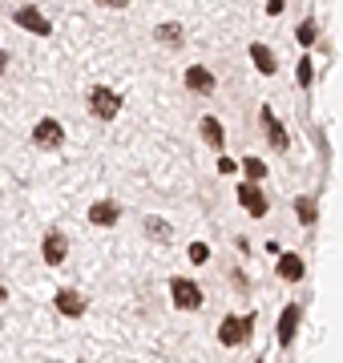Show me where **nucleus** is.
I'll return each mask as SVG.
<instances>
[{
    "label": "nucleus",
    "mask_w": 343,
    "mask_h": 363,
    "mask_svg": "<svg viewBox=\"0 0 343 363\" xmlns=\"http://www.w3.org/2000/svg\"><path fill=\"white\" fill-rule=\"evenodd\" d=\"M251 335H254V315H226L223 323H218V343L223 347H238Z\"/></svg>",
    "instance_id": "f257e3e1"
},
{
    "label": "nucleus",
    "mask_w": 343,
    "mask_h": 363,
    "mask_svg": "<svg viewBox=\"0 0 343 363\" xmlns=\"http://www.w3.org/2000/svg\"><path fill=\"white\" fill-rule=\"evenodd\" d=\"M89 109H93V117L113 121V117L121 113V97L109 89V85H93V89H89Z\"/></svg>",
    "instance_id": "f03ea898"
},
{
    "label": "nucleus",
    "mask_w": 343,
    "mask_h": 363,
    "mask_svg": "<svg viewBox=\"0 0 343 363\" xmlns=\"http://www.w3.org/2000/svg\"><path fill=\"white\" fill-rule=\"evenodd\" d=\"M170 298L178 311H198L202 307V291L194 279H170Z\"/></svg>",
    "instance_id": "7ed1b4c3"
},
{
    "label": "nucleus",
    "mask_w": 343,
    "mask_h": 363,
    "mask_svg": "<svg viewBox=\"0 0 343 363\" xmlns=\"http://www.w3.org/2000/svg\"><path fill=\"white\" fill-rule=\"evenodd\" d=\"M61 142H65V130H61L57 117H40L33 125V145L37 150H61Z\"/></svg>",
    "instance_id": "20e7f679"
},
{
    "label": "nucleus",
    "mask_w": 343,
    "mask_h": 363,
    "mask_svg": "<svg viewBox=\"0 0 343 363\" xmlns=\"http://www.w3.org/2000/svg\"><path fill=\"white\" fill-rule=\"evenodd\" d=\"M238 202L251 218H263L266 214V194L259 190V182H238Z\"/></svg>",
    "instance_id": "39448f33"
},
{
    "label": "nucleus",
    "mask_w": 343,
    "mask_h": 363,
    "mask_svg": "<svg viewBox=\"0 0 343 363\" xmlns=\"http://www.w3.org/2000/svg\"><path fill=\"white\" fill-rule=\"evenodd\" d=\"M299 315H303V307H299V303H287V307H283V315H279L275 335H279V343H283V347H291V343H295V331H299Z\"/></svg>",
    "instance_id": "423d86ee"
},
{
    "label": "nucleus",
    "mask_w": 343,
    "mask_h": 363,
    "mask_svg": "<svg viewBox=\"0 0 343 363\" xmlns=\"http://www.w3.org/2000/svg\"><path fill=\"white\" fill-rule=\"evenodd\" d=\"M40 255H45V262H49V267H61V262L69 259V242H65V234L49 230V234H45V242H40Z\"/></svg>",
    "instance_id": "0eeeda50"
},
{
    "label": "nucleus",
    "mask_w": 343,
    "mask_h": 363,
    "mask_svg": "<svg viewBox=\"0 0 343 363\" xmlns=\"http://www.w3.org/2000/svg\"><path fill=\"white\" fill-rule=\"evenodd\" d=\"M53 307H57L61 315H65V319H81V315L89 311V307H85V298H81L77 291H69V286H65V291H57Z\"/></svg>",
    "instance_id": "6e6552de"
},
{
    "label": "nucleus",
    "mask_w": 343,
    "mask_h": 363,
    "mask_svg": "<svg viewBox=\"0 0 343 363\" xmlns=\"http://www.w3.org/2000/svg\"><path fill=\"white\" fill-rule=\"evenodd\" d=\"M13 21H16L21 28H28V33H37V37H49V33H53V25H49V21L37 13V9H16Z\"/></svg>",
    "instance_id": "1a4fd4ad"
},
{
    "label": "nucleus",
    "mask_w": 343,
    "mask_h": 363,
    "mask_svg": "<svg viewBox=\"0 0 343 363\" xmlns=\"http://www.w3.org/2000/svg\"><path fill=\"white\" fill-rule=\"evenodd\" d=\"M259 117H263V130H266V142L275 145V150H287V130H283V125H279V117L271 113V109H259Z\"/></svg>",
    "instance_id": "9d476101"
},
{
    "label": "nucleus",
    "mask_w": 343,
    "mask_h": 363,
    "mask_svg": "<svg viewBox=\"0 0 343 363\" xmlns=\"http://www.w3.org/2000/svg\"><path fill=\"white\" fill-rule=\"evenodd\" d=\"M275 271H279V279H283V283H299L307 267H303V259H299V255H279Z\"/></svg>",
    "instance_id": "9b49d317"
},
{
    "label": "nucleus",
    "mask_w": 343,
    "mask_h": 363,
    "mask_svg": "<svg viewBox=\"0 0 343 363\" xmlns=\"http://www.w3.org/2000/svg\"><path fill=\"white\" fill-rule=\"evenodd\" d=\"M186 85H190L194 93H214V85H218V81H214V73H210V69L190 65V69H186Z\"/></svg>",
    "instance_id": "f8f14e48"
},
{
    "label": "nucleus",
    "mask_w": 343,
    "mask_h": 363,
    "mask_svg": "<svg viewBox=\"0 0 343 363\" xmlns=\"http://www.w3.org/2000/svg\"><path fill=\"white\" fill-rule=\"evenodd\" d=\"M251 61H254V69H259L263 77H271V73H275V69H279L275 52L266 49V45H259V40H254V45H251Z\"/></svg>",
    "instance_id": "ddd939ff"
},
{
    "label": "nucleus",
    "mask_w": 343,
    "mask_h": 363,
    "mask_svg": "<svg viewBox=\"0 0 343 363\" xmlns=\"http://www.w3.org/2000/svg\"><path fill=\"white\" fill-rule=\"evenodd\" d=\"M118 218H121V210L113 206V202H93V206H89V222H93V226H113Z\"/></svg>",
    "instance_id": "4468645a"
},
{
    "label": "nucleus",
    "mask_w": 343,
    "mask_h": 363,
    "mask_svg": "<svg viewBox=\"0 0 343 363\" xmlns=\"http://www.w3.org/2000/svg\"><path fill=\"white\" fill-rule=\"evenodd\" d=\"M202 142L210 145V150H223V142H226V133H223V125H218V117H202Z\"/></svg>",
    "instance_id": "2eb2a0df"
},
{
    "label": "nucleus",
    "mask_w": 343,
    "mask_h": 363,
    "mask_svg": "<svg viewBox=\"0 0 343 363\" xmlns=\"http://www.w3.org/2000/svg\"><path fill=\"white\" fill-rule=\"evenodd\" d=\"M295 214H299V222H303V226H315V218H319V210H315V198L299 194V198H295Z\"/></svg>",
    "instance_id": "dca6fc26"
},
{
    "label": "nucleus",
    "mask_w": 343,
    "mask_h": 363,
    "mask_svg": "<svg viewBox=\"0 0 343 363\" xmlns=\"http://www.w3.org/2000/svg\"><path fill=\"white\" fill-rule=\"evenodd\" d=\"M145 234H150V238H158V242H170V238H174V230H170L162 218H150V222H145Z\"/></svg>",
    "instance_id": "f3484780"
},
{
    "label": "nucleus",
    "mask_w": 343,
    "mask_h": 363,
    "mask_svg": "<svg viewBox=\"0 0 343 363\" xmlns=\"http://www.w3.org/2000/svg\"><path fill=\"white\" fill-rule=\"evenodd\" d=\"M154 37H158L162 45H182V28L178 25H158L154 28Z\"/></svg>",
    "instance_id": "a211bd4d"
},
{
    "label": "nucleus",
    "mask_w": 343,
    "mask_h": 363,
    "mask_svg": "<svg viewBox=\"0 0 343 363\" xmlns=\"http://www.w3.org/2000/svg\"><path fill=\"white\" fill-rule=\"evenodd\" d=\"M242 174H247V182H263V178H266V162H259V157H247V162H242Z\"/></svg>",
    "instance_id": "6ab92c4d"
},
{
    "label": "nucleus",
    "mask_w": 343,
    "mask_h": 363,
    "mask_svg": "<svg viewBox=\"0 0 343 363\" xmlns=\"http://www.w3.org/2000/svg\"><path fill=\"white\" fill-rule=\"evenodd\" d=\"M295 37H299V45H311V40H315V25H311V21H303Z\"/></svg>",
    "instance_id": "aec40b11"
},
{
    "label": "nucleus",
    "mask_w": 343,
    "mask_h": 363,
    "mask_svg": "<svg viewBox=\"0 0 343 363\" xmlns=\"http://www.w3.org/2000/svg\"><path fill=\"white\" fill-rule=\"evenodd\" d=\"M299 85H311V57H303V61H299Z\"/></svg>",
    "instance_id": "412c9836"
},
{
    "label": "nucleus",
    "mask_w": 343,
    "mask_h": 363,
    "mask_svg": "<svg viewBox=\"0 0 343 363\" xmlns=\"http://www.w3.org/2000/svg\"><path fill=\"white\" fill-rule=\"evenodd\" d=\"M190 259H194V262H206V259H210L206 242H194V247H190Z\"/></svg>",
    "instance_id": "4be33fe9"
},
{
    "label": "nucleus",
    "mask_w": 343,
    "mask_h": 363,
    "mask_svg": "<svg viewBox=\"0 0 343 363\" xmlns=\"http://www.w3.org/2000/svg\"><path fill=\"white\" fill-rule=\"evenodd\" d=\"M266 13H271V16L283 13V0H266Z\"/></svg>",
    "instance_id": "5701e85b"
},
{
    "label": "nucleus",
    "mask_w": 343,
    "mask_h": 363,
    "mask_svg": "<svg viewBox=\"0 0 343 363\" xmlns=\"http://www.w3.org/2000/svg\"><path fill=\"white\" fill-rule=\"evenodd\" d=\"M97 4H106V9H125L130 0H97Z\"/></svg>",
    "instance_id": "b1692460"
},
{
    "label": "nucleus",
    "mask_w": 343,
    "mask_h": 363,
    "mask_svg": "<svg viewBox=\"0 0 343 363\" xmlns=\"http://www.w3.org/2000/svg\"><path fill=\"white\" fill-rule=\"evenodd\" d=\"M4 69H9V52H0V73H4Z\"/></svg>",
    "instance_id": "393cba45"
},
{
    "label": "nucleus",
    "mask_w": 343,
    "mask_h": 363,
    "mask_svg": "<svg viewBox=\"0 0 343 363\" xmlns=\"http://www.w3.org/2000/svg\"><path fill=\"white\" fill-rule=\"evenodd\" d=\"M0 298H4V286H0Z\"/></svg>",
    "instance_id": "a878e982"
}]
</instances>
